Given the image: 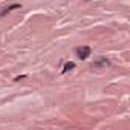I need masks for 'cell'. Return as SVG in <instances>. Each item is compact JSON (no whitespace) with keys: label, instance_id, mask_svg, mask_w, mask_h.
<instances>
[{"label":"cell","instance_id":"cell-4","mask_svg":"<svg viewBox=\"0 0 130 130\" xmlns=\"http://www.w3.org/2000/svg\"><path fill=\"white\" fill-rule=\"evenodd\" d=\"M74 68H75V63H74V61H69V63H66V64H64V68H63V74H66V72L72 71Z\"/></svg>","mask_w":130,"mask_h":130},{"label":"cell","instance_id":"cell-3","mask_svg":"<svg viewBox=\"0 0 130 130\" xmlns=\"http://www.w3.org/2000/svg\"><path fill=\"white\" fill-rule=\"evenodd\" d=\"M19 8H22V5H19V3L8 5V6H5L3 9H0V17H5L6 14H9L11 11H15V9H19Z\"/></svg>","mask_w":130,"mask_h":130},{"label":"cell","instance_id":"cell-5","mask_svg":"<svg viewBox=\"0 0 130 130\" xmlns=\"http://www.w3.org/2000/svg\"><path fill=\"white\" fill-rule=\"evenodd\" d=\"M23 78H26V75H20V77H15V80H14V81H20V80H23Z\"/></svg>","mask_w":130,"mask_h":130},{"label":"cell","instance_id":"cell-1","mask_svg":"<svg viewBox=\"0 0 130 130\" xmlns=\"http://www.w3.org/2000/svg\"><path fill=\"white\" fill-rule=\"evenodd\" d=\"M90 52L92 49L89 46H81V47H77V55L80 60H86L87 57H90Z\"/></svg>","mask_w":130,"mask_h":130},{"label":"cell","instance_id":"cell-2","mask_svg":"<svg viewBox=\"0 0 130 130\" xmlns=\"http://www.w3.org/2000/svg\"><path fill=\"white\" fill-rule=\"evenodd\" d=\"M110 64V61L106 58V57H101V58H98L96 61H93L92 63V69L95 68V69H98V68H106V66H109Z\"/></svg>","mask_w":130,"mask_h":130}]
</instances>
